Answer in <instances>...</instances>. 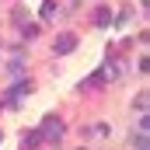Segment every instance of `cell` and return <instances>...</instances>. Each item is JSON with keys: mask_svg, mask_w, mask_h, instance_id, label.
Returning <instances> with one entry per match:
<instances>
[{"mask_svg": "<svg viewBox=\"0 0 150 150\" xmlns=\"http://www.w3.org/2000/svg\"><path fill=\"white\" fill-rule=\"evenodd\" d=\"M77 49V32H59L56 42H52V52L56 56H67V52H74Z\"/></svg>", "mask_w": 150, "mask_h": 150, "instance_id": "6da1fadb", "label": "cell"}, {"mask_svg": "<svg viewBox=\"0 0 150 150\" xmlns=\"http://www.w3.org/2000/svg\"><path fill=\"white\" fill-rule=\"evenodd\" d=\"M63 129H67V126H63L56 115H49V119L42 122V129H38V133H42L45 140H59V136H63Z\"/></svg>", "mask_w": 150, "mask_h": 150, "instance_id": "7a4b0ae2", "label": "cell"}, {"mask_svg": "<svg viewBox=\"0 0 150 150\" xmlns=\"http://www.w3.org/2000/svg\"><path fill=\"white\" fill-rule=\"evenodd\" d=\"M28 91H32V80H18V84L11 87V94H7V101H11V105H18V98H21V94H28Z\"/></svg>", "mask_w": 150, "mask_h": 150, "instance_id": "3957f363", "label": "cell"}, {"mask_svg": "<svg viewBox=\"0 0 150 150\" xmlns=\"http://www.w3.org/2000/svg\"><path fill=\"white\" fill-rule=\"evenodd\" d=\"M94 25H98V28L112 25V11H108V7H98V11H94Z\"/></svg>", "mask_w": 150, "mask_h": 150, "instance_id": "277c9868", "label": "cell"}, {"mask_svg": "<svg viewBox=\"0 0 150 150\" xmlns=\"http://www.w3.org/2000/svg\"><path fill=\"white\" fill-rule=\"evenodd\" d=\"M35 147H42V133H38V129H32V133L25 136V150H35Z\"/></svg>", "mask_w": 150, "mask_h": 150, "instance_id": "5b68a950", "label": "cell"}, {"mask_svg": "<svg viewBox=\"0 0 150 150\" xmlns=\"http://www.w3.org/2000/svg\"><path fill=\"white\" fill-rule=\"evenodd\" d=\"M56 11H59V7H56V0H45V4H42V18H52Z\"/></svg>", "mask_w": 150, "mask_h": 150, "instance_id": "8992f818", "label": "cell"}, {"mask_svg": "<svg viewBox=\"0 0 150 150\" xmlns=\"http://www.w3.org/2000/svg\"><path fill=\"white\" fill-rule=\"evenodd\" d=\"M21 35H25V38H35V35H38V25H28V28H25Z\"/></svg>", "mask_w": 150, "mask_h": 150, "instance_id": "52a82bcc", "label": "cell"}, {"mask_svg": "<svg viewBox=\"0 0 150 150\" xmlns=\"http://www.w3.org/2000/svg\"><path fill=\"white\" fill-rule=\"evenodd\" d=\"M136 150H147V133H140V136H136Z\"/></svg>", "mask_w": 150, "mask_h": 150, "instance_id": "ba28073f", "label": "cell"}, {"mask_svg": "<svg viewBox=\"0 0 150 150\" xmlns=\"http://www.w3.org/2000/svg\"><path fill=\"white\" fill-rule=\"evenodd\" d=\"M0 140H4V133H0Z\"/></svg>", "mask_w": 150, "mask_h": 150, "instance_id": "9c48e42d", "label": "cell"}]
</instances>
